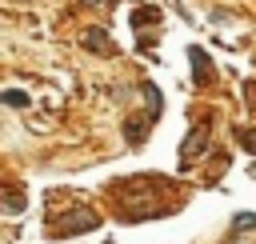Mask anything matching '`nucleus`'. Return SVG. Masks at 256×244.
Wrapping results in <instances>:
<instances>
[{
  "mask_svg": "<svg viewBox=\"0 0 256 244\" xmlns=\"http://www.w3.org/2000/svg\"><path fill=\"white\" fill-rule=\"evenodd\" d=\"M192 64H196V80H200V84H208V76H212V72H208V56H204L200 48H192Z\"/></svg>",
  "mask_w": 256,
  "mask_h": 244,
  "instance_id": "nucleus-1",
  "label": "nucleus"
},
{
  "mask_svg": "<svg viewBox=\"0 0 256 244\" xmlns=\"http://www.w3.org/2000/svg\"><path fill=\"white\" fill-rule=\"evenodd\" d=\"M4 104H12V108H24V104H28V96L12 88V92H4Z\"/></svg>",
  "mask_w": 256,
  "mask_h": 244,
  "instance_id": "nucleus-2",
  "label": "nucleus"
},
{
  "mask_svg": "<svg viewBox=\"0 0 256 244\" xmlns=\"http://www.w3.org/2000/svg\"><path fill=\"white\" fill-rule=\"evenodd\" d=\"M236 228H240V232L256 228V216H252V212H240V216H236Z\"/></svg>",
  "mask_w": 256,
  "mask_h": 244,
  "instance_id": "nucleus-3",
  "label": "nucleus"
}]
</instances>
